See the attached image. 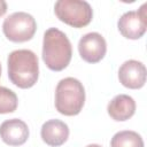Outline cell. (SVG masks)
<instances>
[{
  "mask_svg": "<svg viewBox=\"0 0 147 147\" xmlns=\"http://www.w3.org/2000/svg\"><path fill=\"white\" fill-rule=\"evenodd\" d=\"M9 80L20 88L32 87L39 77L37 55L30 49L13 51L7 59Z\"/></svg>",
  "mask_w": 147,
  "mask_h": 147,
  "instance_id": "6da1fadb",
  "label": "cell"
},
{
  "mask_svg": "<svg viewBox=\"0 0 147 147\" xmlns=\"http://www.w3.org/2000/svg\"><path fill=\"white\" fill-rule=\"evenodd\" d=\"M72 56L71 42L67 34L56 28H49L44 33L42 60L53 71H61L68 67Z\"/></svg>",
  "mask_w": 147,
  "mask_h": 147,
  "instance_id": "7a4b0ae2",
  "label": "cell"
},
{
  "mask_svg": "<svg viewBox=\"0 0 147 147\" xmlns=\"http://www.w3.org/2000/svg\"><path fill=\"white\" fill-rule=\"evenodd\" d=\"M84 103L85 90L78 79L67 77L57 83L55 90V108L60 114L65 116L78 115Z\"/></svg>",
  "mask_w": 147,
  "mask_h": 147,
  "instance_id": "3957f363",
  "label": "cell"
},
{
  "mask_svg": "<svg viewBox=\"0 0 147 147\" xmlns=\"http://www.w3.org/2000/svg\"><path fill=\"white\" fill-rule=\"evenodd\" d=\"M54 11L61 22L77 29L88 25L93 17L92 7L83 0H59L54 5Z\"/></svg>",
  "mask_w": 147,
  "mask_h": 147,
  "instance_id": "277c9868",
  "label": "cell"
},
{
  "mask_svg": "<svg viewBox=\"0 0 147 147\" xmlns=\"http://www.w3.org/2000/svg\"><path fill=\"white\" fill-rule=\"evenodd\" d=\"M37 23L32 15L25 11H16L5 18L2 31L6 38L13 42H24L34 36Z\"/></svg>",
  "mask_w": 147,
  "mask_h": 147,
  "instance_id": "5b68a950",
  "label": "cell"
},
{
  "mask_svg": "<svg viewBox=\"0 0 147 147\" xmlns=\"http://www.w3.org/2000/svg\"><path fill=\"white\" fill-rule=\"evenodd\" d=\"M147 3L145 2L138 11L130 10L124 13L118 20L117 26L121 34L127 39H139L141 38L147 29V14H146Z\"/></svg>",
  "mask_w": 147,
  "mask_h": 147,
  "instance_id": "8992f818",
  "label": "cell"
},
{
  "mask_svg": "<svg viewBox=\"0 0 147 147\" xmlns=\"http://www.w3.org/2000/svg\"><path fill=\"white\" fill-rule=\"evenodd\" d=\"M78 52L80 57L88 63H98L107 52V42L98 32H90L83 36L78 42Z\"/></svg>",
  "mask_w": 147,
  "mask_h": 147,
  "instance_id": "52a82bcc",
  "label": "cell"
},
{
  "mask_svg": "<svg viewBox=\"0 0 147 147\" xmlns=\"http://www.w3.org/2000/svg\"><path fill=\"white\" fill-rule=\"evenodd\" d=\"M119 83L131 90L141 88L146 83L145 64L137 60L125 61L118 69Z\"/></svg>",
  "mask_w": 147,
  "mask_h": 147,
  "instance_id": "ba28073f",
  "label": "cell"
},
{
  "mask_svg": "<svg viewBox=\"0 0 147 147\" xmlns=\"http://www.w3.org/2000/svg\"><path fill=\"white\" fill-rule=\"evenodd\" d=\"M0 138L9 146H21L29 138V127L22 119H7L0 125Z\"/></svg>",
  "mask_w": 147,
  "mask_h": 147,
  "instance_id": "9c48e42d",
  "label": "cell"
},
{
  "mask_svg": "<svg viewBox=\"0 0 147 147\" xmlns=\"http://www.w3.org/2000/svg\"><path fill=\"white\" fill-rule=\"evenodd\" d=\"M40 136L42 141L48 146L59 147L68 140L69 127L60 119H49L42 124Z\"/></svg>",
  "mask_w": 147,
  "mask_h": 147,
  "instance_id": "30bf717a",
  "label": "cell"
},
{
  "mask_svg": "<svg viewBox=\"0 0 147 147\" xmlns=\"http://www.w3.org/2000/svg\"><path fill=\"white\" fill-rule=\"evenodd\" d=\"M108 115L117 122L131 118L136 113V101L126 94H118L111 99L107 107Z\"/></svg>",
  "mask_w": 147,
  "mask_h": 147,
  "instance_id": "8fae6325",
  "label": "cell"
},
{
  "mask_svg": "<svg viewBox=\"0 0 147 147\" xmlns=\"http://www.w3.org/2000/svg\"><path fill=\"white\" fill-rule=\"evenodd\" d=\"M110 147H144V140L136 131H119L111 138Z\"/></svg>",
  "mask_w": 147,
  "mask_h": 147,
  "instance_id": "7c38bea8",
  "label": "cell"
},
{
  "mask_svg": "<svg viewBox=\"0 0 147 147\" xmlns=\"http://www.w3.org/2000/svg\"><path fill=\"white\" fill-rule=\"evenodd\" d=\"M17 95L11 90L0 86V114H9L17 108Z\"/></svg>",
  "mask_w": 147,
  "mask_h": 147,
  "instance_id": "4fadbf2b",
  "label": "cell"
},
{
  "mask_svg": "<svg viewBox=\"0 0 147 147\" xmlns=\"http://www.w3.org/2000/svg\"><path fill=\"white\" fill-rule=\"evenodd\" d=\"M7 11V3L3 0H0V16L5 15Z\"/></svg>",
  "mask_w": 147,
  "mask_h": 147,
  "instance_id": "5bb4252c",
  "label": "cell"
},
{
  "mask_svg": "<svg viewBox=\"0 0 147 147\" xmlns=\"http://www.w3.org/2000/svg\"><path fill=\"white\" fill-rule=\"evenodd\" d=\"M86 147H102V146H100L98 144H91V145H87Z\"/></svg>",
  "mask_w": 147,
  "mask_h": 147,
  "instance_id": "9a60e30c",
  "label": "cell"
},
{
  "mask_svg": "<svg viewBox=\"0 0 147 147\" xmlns=\"http://www.w3.org/2000/svg\"><path fill=\"white\" fill-rule=\"evenodd\" d=\"M0 76H1V64H0Z\"/></svg>",
  "mask_w": 147,
  "mask_h": 147,
  "instance_id": "2e32d148",
  "label": "cell"
}]
</instances>
